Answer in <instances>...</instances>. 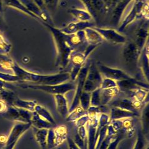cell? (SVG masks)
<instances>
[{
  "instance_id": "b9f144b4",
  "label": "cell",
  "mask_w": 149,
  "mask_h": 149,
  "mask_svg": "<svg viewBox=\"0 0 149 149\" xmlns=\"http://www.w3.org/2000/svg\"><path fill=\"white\" fill-rule=\"evenodd\" d=\"M86 138L83 140L77 134L75 137H74V140H73L74 142H75L77 145L80 148V149H84L85 148V141Z\"/></svg>"
},
{
  "instance_id": "603a6c76",
  "label": "cell",
  "mask_w": 149,
  "mask_h": 149,
  "mask_svg": "<svg viewBox=\"0 0 149 149\" xmlns=\"http://www.w3.org/2000/svg\"><path fill=\"white\" fill-rule=\"evenodd\" d=\"M3 1L4 4H6V6L17 9L18 10H20L21 11L26 14L27 15H29L32 17L36 19L37 20L40 21L41 22H43V21L41 20V19H40L39 17H37L36 15H35L34 14L28 10V9L23 5L21 3V1H19V0H3Z\"/></svg>"
},
{
  "instance_id": "4fadbf2b",
  "label": "cell",
  "mask_w": 149,
  "mask_h": 149,
  "mask_svg": "<svg viewBox=\"0 0 149 149\" xmlns=\"http://www.w3.org/2000/svg\"><path fill=\"white\" fill-rule=\"evenodd\" d=\"M97 116L95 117L90 119L89 122L87 123L88 130H87V146L88 149H95L96 140V129L98 123Z\"/></svg>"
},
{
  "instance_id": "2e32d148",
  "label": "cell",
  "mask_w": 149,
  "mask_h": 149,
  "mask_svg": "<svg viewBox=\"0 0 149 149\" xmlns=\"http://www.w3.org/2000/svg\"><path fill=\"white\" fill-rule=\"evenodd\" d=\"M110 120H123L126 118H134L140 116L139 114L134 113L127 110L120 109L115 106H112L110 109Z\"/></svg>"
},
{
  "instance_id": "4dcf8cb0",
  "label": "cell",
  "mask_w": 149,
  "mask_h": 149,
  "mask_svg": "<svg viewBox=\"0 0 149 149\" xmlns=\"http://www.w3.org/2000/svg\"><path fill=\"white\" fill-rule=\"evenodd\" d=\"M86 114L87 111L84 110L79 105L69 113L65 120L68 121V122H73V121H76L78 119H80V118Z\"/></svg>"
},
{
  "instance_id": "836d02e7",
  "label": "cell",
  "mask_w": 149,
  "mask_h": 149,
  "mask_svg": "<svg viewBox=\"0 0 149 149\" xmlns=\"http://www.w3.org/2000/svg\"><path fill=\"white\" fill-rule=\"evenodd\" d=\"M91 102V93L83 91L81 93L80 97V105L81 108L87 111L88 109L90 106Z\"/></svg>"
},
{
  "instance_id": "74e56055",
  "label": "cell",
  "mask_w": 149,
  "mask_h": 149,
  "mask_svg": "<svg viewBox=\"0 0 149 149\" xmlns=\"http://www.w3.org/2000/svg\"><path fill=\"white\" fill-rule=\"evenodd\" d=\"M117 83L116 81L111 80L109 78H104L101 83V85L100 88L101 89H107V88H111L117 87Z\"/></svg>"
},
{
  "instance_id": "f6af8a7d",
  "label": "cell",
  "mask_w": 149,
  "mask_h": 149,
  "mask_svg": "<svg viewBox=\"0 0 149 149\" xmlns=\"http://www.w3.org/2000/svg\"><path fill=\"white\" fill-rule=\"evenodd\" d=\"M8 106L6 104L5 102L0 99V114H2L5 112L8 108Z\"/></svg>"
},
{
  "instance_id": "d6986e66",
  "label": "cell",
  "mask_w": 149,
  "mask_h": 149,
  "mask_svg": "<svg viewBox=\"0 0 149 149\" xmlns=\"http://www.w3.org/2000/svg\"><path fill=\"white\" fill-rule=\"evenodd\" d=\"M88 44L98 46L104 40L101 36L93 27H89L84 30Z\"/></svg>"
},
{
  "instance_id": "8d00e7d4",
  "label": "cell",
  "mask_w": 149,
  "mask_h": 149,
  "mask_svg": "<svg viewBox=\"0 0 149 149\" xmlns=\"http://www.w3.org/2000/svg\"><path fill=\"white\" fill-rule=\"evenodd\" d=\"M11 45L8 44L0 34V54L7 55L10 52Z\"/></svg>"
},
{
  "instance_id": "d6a6232c",
  "label": "cell",
  "mask_w": 149,
  "mask_h": 149,
  "mask_svg": "<svg viewBox=\"0 0 149 149\" xmlns=\"http://www.w3.org/2000/svg\"><path fill=\"white\" fill-rule=\"evenodd\" d=\"M15 63V62L7 56V55L0 54V67L1 68L12 72V68Z\"/></svg>"
},
{
  "instance_id": "ee69618b",
  "label": "cell",
  "mask_w": 149,
  "mask_h": 149,
  "mask_svg": "<svg viewBox=\"0 0 149 149\" xmlns=\"http://www.w3.org/2000/svg\"><path fill=\"white\" fill-rule=\"evenodd\" d=\"M66 141H67V144H68V149H80V148L75 143V142H74L73 140L70 137L68 136V137L66 140Z\"/></svg>"
},
{
  "instance_id": "4316f807",
  "label": "cell",
  "mask_w": 149,
  "mask_h": 149,
  "mask_svg": "<svg viewBox=\"0 0 149 149\" xmlns=\"http://www.w3.org/2000/svg\"><path fill=\"white\" fill-rule=\"evenodd\" d=\"M17 98V96L12 90L4 89L0 91V99L6 102L8 106H13L14 102Z\"/></svg>"
},
{
  "instance_id": "ffe728a7",
  "label": "cell",
  "mask_w": 149,
  "mask_h": 149,
  "mask_svg": "<svg viewBox=\"0 0 149 149\" xmlns=\"http://www.w3.org/2000/svg\"><path fill=\"white\" fill-rule=\"evenodd\" d=\"M31 125L34 126L37 130L38 129H49L51 128H54L56 125H53L50 123L48 122L47 120L44 119L37 114L36 112H32V116L31 120Z\"/></svg>"
},
{
  "instance_id": "ac0fdd59",
  "label": "cell",
  "mask_w": 149,
  "mask_h": 149,
  "mask_svg": "<svg viewBox=\"0 0 149 149\" xmlns=\"http://www.w3.org/2000/svg\"><path fill=\"white\" fill-rule=\"evenodd\" d=\"M148 29L146 27H140L135 32L133 42L136 44L139 49L143 50L146 44V41L148 40Z\"/></svg>"
},
{
  "instance_id": "484cf974",
  "label": "cell",
  "mask_w": 149,
  "mask_h": 149,
  "mask_svg": "<svg viewBox=\"0 0 149 149\" xmlns=\"http://www.w3.org/2000/svg\"><path fill=\"white\" fill-rule=\"evenodd\" d=\"M113 106L117 107L120 109L127 110L134 113L139 114L134 105V101L131 99H121L113 102Z\"/></svg>"
},
{
  "instance_id": "f35d334b",
  "label": "cell",
  "mask_w": 149,
  "mask_h": 149,
  "mask_svg": "<svg viewBox=\"0 0 149 149\" xmlns=\"http://www.w3.org/2000/svg\"><path fill=\"white\" fill-rule=\"evenodd\" d=\"M90 120V118L88 116V114L83 116V117L80 118V119H78V120H77L75 122V124L77 127H80V126H83V125H85L86 124H87V123L89 122Z\"/></svg>"
},
{
  "instance_id": "5b68a950",
  "label": "cell",
  "mask_w": 149,
  "mask_h": 149,
  "mask_svg": "<svg viewBox=\"0 0 149 149\" xmlns=\"http://www.w3.org/2000/svg\"><path fill=\"white\" fill-rule=\"evenodd\" d=\"M102 80L103 78L102 77V74L100 72L96 65L94 63H90L84 84L83 91L90 93L94 91L97 88H100Z\"/></svg>"
},
{
  "instance_id": "8992f818",
  "label": "cell",
  "mask_w": 149,
  "mask_h": 149,
  "mask_svg": "<svg viewBox=\"0 0 149 149\" xmlns=\"http://www.w3.org/2000/svg\"><path fill=\"white\" fill-rule=\"evenodd\" d=\"M2 115L4 118L12 121L31 124L32 112L15 106H8L6 111Z\"/></svg>"
},
{
  "instance_id": "277c9868",
  "label": "cell",
  "mask_w": 149,
  "mask_h": 149,
  "mask_svg": "<svg viewBox=\"0 0 149 149\" xmlns=\"http://www.w3.org/2000/svg\"><path fill=\"white\" fill-rule=\"evenodd\" d=\"M19 88H24V89H32L40 90L45 92L49 94L54 95H65L68 92L70 91L75 88V85L72 82L67 81L63 83L58 84V85H26L22 84Z\"/></svg>"
},
{
  "instance_id": "30bf717a",
  "label": "cell",
  "mask_w": 149,
  "mask_h": 149,
  "mask_svg": "<svg viewBox=\"0 0 149 149\" xmlns=\"http://www.w3.org/2000/svg\"><path fill=\"white\" fill-rule=\"evenodd\" d=\"M90 64V63H85L83 67L81 69V70L77 78L78 79V82L76 88V93L75 94H74V96L73 97L72 104L69 108V113H70L71 111H72L74 108H77L78 106H79V104H80V97L81 96V93L83 91L84 84H85Z\"/></svg>"
},
{
  "instance_id": "9a60e30c",
  "label": "cell",
  "mask_w": 149,
  "mask_h": 149,
  "mask_svg": "<svg viewBox=\"0 0 149 149\" xmlns=\"http://www.w3.org/2000/svg\"><path fill=\"white\" fill-rule=\"evenodd\" d=\"M120 92L118 87H114L107 89H100V106H105L109 104L114 97Z\"/></svg>"
},
{
  "instance_id": "cb8c5ba5",
  "label": "cell",
  "mask_w": 149,
  "mask_h": 149,
  "mask_svg": "<svg viewBox=\"0 0 149 149\" xmlns=\"http://www.w3.org/2000/svg\"><path fill=\"white\" fill-rule=\"evenodd\" d=\"M124 137L130 138L134 136L135 126L134 118H126L122 120V127L120 130Z\"/></svg>"
},
{
  "instance_id": "ba28073f",
  "label": "cell",
  "mask_w": 149,
  "mask_h": 149,
  "mask_svg": "<svg viewBox=\"0 0 149 149\" xmlns=\"http://www.w3.org/2000/svg\"><path fill=\"white\" fill-rule=\"evenodd\" d=\"M124 45L123 55L125 63L128 65H137L142 50L132 40L126 41Z\"/></svg>"
},
{
  "instance_id": "e575fe53",
  "label": "cell",
  "mask_w": 149,
  "mask_h": 149,
  "mask_svg": "<svg viewBox=\"0 0 149 149\" xmlns=\"http://www.w3.org/2000/svg\"><path fill=\"white\" fill-rule=\"evenodd\" d=\"M58 147L56 142L55 136L53 128L48 130L47 138V149H54Z\"/></svg>"
},
{
  "instance_id": "f1b7e54d",
  "label": "cell",
  "mask_w": 149,
  "mask_h": 149,
  "mask_svg": "<svg viewBox=\"0 0 149 149\" xmlns=\"http://www.w3.org/2000/svg\"><path fill=\"white\" fill-rule=\"evenodd\" d=\"M34 112L38 114L40 117L43 118L44 119L47 120L48 122L54 125H56V122L53 118L52 115L51 114L50 112L44 106L37 104L35 107Z\"/></svg>"
},
{
  "instance_id": "ab89813d",
  "label": "cell",
  "mask_w": 149,
  "mask_h": 149,
  "mask_svg": "<svg viewBox=\"0 0 149 149\" xmlns=\"http://www.w3.org/2000/svg\"><path fill=\"white\" fill-rule=\"evenodd\" d=\"M114 136H112V135H110L108 133V134H107V136L106 137L104 141H102V142L101 143L98 149H107L108 148V147L109 146V144L111 142V140L113 139V137Z\"/></svg>"
},
{
  "instance_id": "1f68e13d",
  "label": "cell",
  "mask_w": 149,
  "mask_h": 149,
  "mask_svg": "<svg viewBox=\"0 0 149 149\" xmlns=\"http://www.w3.org/2000/svg\"><path fill=\"white\" fill-rule=\"evenodd\" d=\"M48 130L49 129H38L36 133V140L42 149H47V138Z\"/></svg>"
},
{
  "instance_id": "d590c367",
  "label": "cell",
  "mask_w": 149,
  "mask_h": 149,
  "mask_svg": "<svg viewBox=\"0 0 149 149\" xmlns=\"http://www.w3.org/2000/svg\"><path fill=\"white\" fill-rule=\"evenodd\" d=\"M147 144V139L143 136L142 132L139 130L137 141L132 149H146Z\"/></svg>"
},
{
  "instance_id": "44dd1931",
  "label": "cell",
  "mask_w": 149,
  "mask_h": 149,
  "mask_svg": "<svg viewBox=\"0 0 149 149\" xmlns=\"http://www.w3.org/2000/svg\"><path fill=\"white\" fill-rule=\"evenodd\" d=\"M139 62H141L142 71L144 74L145 78L148 80V41L147 42L145 47L140 55Z\"/></svg>"
},
{
  "instance_id": "60d3db41",
  "label": "cell",
  "mask_w": 149,
  "mask_h": 149,
  "mask_svg": "<svg viewBox=\"0 0 149 149\" xmlns=\"http://www.w3.org/2000/svg\"><path fill=\"white\" fill-rule=\"evenodd\" d=\"M77 134L80 136L82 139L85 140L87 137V130L86 129L85 125H83L77 127Z\"/></svg>"
},
{
  "instance_id": "e0dca14e",
  "label": "cell",
  "mask_w": 149,
  "mask_h": 149,
  "mask_svg": "<svg viewBox=\"0 0 149 149\" xmlns=\"http://www.w3.org/2000/svg\"><path fill=\"white\" fill-rule=\"evenodd\" d=\"M54 99L58 113L63 118L66 119L69 114V108L66 97L64 95H55Z\"/></svg>"
},
{
  "instance_id": "7402d4cb",
  "label": "cell",
  "mask_w": 149,
  "mask_h": 149,
  "mask_svg": "<svg viewBox=\"0 0 149 149\" xmlns=\"http://www.w3.org/2000/svg\"><path fill=\"white\" fill-rule=\"evenodd\" d=\"M55 136L56 142H57V147L66 141L68 135V129L66 125H60L55 126L53 128Z\"/></svg>"
},
{
  "instance_id": "6da1fadb",
  "label": "cell",
  "mask_w": 149,
  "mask_h": 149,
  "mask_svg": "<svg viewBox=\"0 0 149 149\" xmlns=\"http://www.w3.org/2000/svg\"><path fill=\"white\" fill-rule=\"evenodd\" d=\"M43 24L49 28L54 37L57 49V58H56V66L60 69L66 68L70 63V58L72 52L73 51L64 38L63 34L57 28H55L46 22Z\"/></svg>"
},
{
  "instance_id": "d4e9b609",
  "label": "cell",
  "mask_w": 149,
  "mask_h": 149,
  "mask_svg": "<svg viewBox=\"0 0 149 149\" xmlns=\"http://www.w3.org/2000/svg\"><path fill=\"white\" fill-rule=\"evenodd\" d=\"M142 122V133L148 141L149 132V106L148 102L144 106L141 115Z\"/></svg>"
},
{
  "instance_id": "bcb514c9",
  "label": "cell",
  "mask_w": 149,
  "mask_h": 149,
  "mask_svg": "<svg viewBox=\"0 0 149 149\" xmlns=\"http://www.w3.org/2000/svg\"><path fill=\"white\" fill-rule=\"evenodd\" d=\"M3 12V3H2V1L0 0V13Z\"/></svg>"
},
{
  "instance_id": "7c38bea8",
  "label": "cell",
  "mask_w": 149,
  "mask_h": 149,
  "mask_svg": "<svg viewBox=\"0 0 149 149\" xmlns=\"http://www.w3.org/2000/svg\"><path fill=\"white\" fill-rule=\"evenodd\" d=\"M117 86L119 91L124 92H128L138 88H143V89L148 90V83H143L142 81L137 80L134 78H131L128 80H124L116 81Z\"/></svg>"
},
{
  "instance_id": "3957f363",
  "label": "cell",
  "mask_w": 149,
  "mask_h": 149,
  "mask_svg": "<svg viewBox=\"0 0 149 149\" xmlns=\"http://www.w3.org/2000/svg\"><path fill=\"white\" fill-rule=\"evenodd\" d=\"M144 18L148 19V4L146 1L136 0L130 8L127 15L124 17L122 24L119 27V31H123L125 27L132 22L136 19Z\"/></svg>"
},
{
  "instance_id": "5bb4252c",
  "label": "cell",
  "mask_w": 149,
  "mask_h": 149,
  "mask_svg": "<svg viewBox=\"0 0 149 149\" xmlns=\"http://www.w3.org/2000/svg\"><path fill=\"white\" fill-rule=\"evenodd\" d=\"M93 27H95V23L92 21H79L77 22L70 23L59 30L63 34H75L78 32L84 31L87 28Z\"/></svg>"
},
{
  "instance_id": "9c48e42d",
  "label": "cell",
  "mask_w": 149,
  "mask_h": 149,
  "mask_svg": "<svg viewBox=\"0 0 149 149\" xmlns=\"http://www.w3.org/2000/svg\"><path fill=\"white\" fill-rule=\"evenodd\" d=\"M96 66L101 74L103 75L104 78L111 79L115 81L128 80L132 78L122 70L111 68L100 63H97Z\"/></svg>"
},
{
  "instance_id": "8fae6325",
  "label": "cell",
  "mask_w": 149,
  "mask_h": 149,
  "mask_svg": "<svg viewBox=\"0 0 149 149\" xmlns=\"http://www.w3.org/2000/svg\"><path fill=\"white\" fill-rule=\"evenodd\" d=\"M93 28L101 36L104 40L108 41L111 44L118 45L124 44L126 42V37L115 29H103L97 27H93Z\"/></svg>"
},
{
  "instance_id": "83f0119b",
  "label": "cell",
  "mask_w": 149,
  "mask_h": 149,
  "mask_svg": "<svg viewBox=\"0 0 149 149\" xmlns=\"http://www.w3.org/2000/svg\"><path fill=\"white\" fill-rule=\"evenodd\" d=\"M37 104V102L36 101L23 100L17 97L15 100V101L14 102L13 106L29 111L31 112H34L35 109V107Z\"/></svg>"
},
{
  "instance_id": "f546056e",
  "label": "cell",
  "mask_w": 149,
  "mask_h": 149,
  "mask_svg": "<svg viewBox=\"0 0 149 149\" xmlns=\"http://www.w3.org/2000/svg\"><path fill=\"white\" fill-rule=\"evenodd\" d=\"M70 13L72 14L79 21H91V19H93L91 15L86 10L73 9H70Z\"/></svg>"
},
{
  "instance_id": "7a4b0ae2",
  "label": "cell",
  "mask_w": 149,
  "mask_h": 149,
  "mask_svg": "<svg viewBox=\"0 0 149 149\" xmlns=\"http://www.w3.org/2000/svg\"><path fill=\"white\" fill-rule=\"evenodd\" d=\"M97 46L88 45L79 49L74 50L71 54L70 63L72 65L71 72H69L70 80L74 81L77 79L81 69L86 63V60L89 55Z\"/></svg>"
},
{
  "instance_id": "52a82bcc",
  "label": "cell",
  "mask_w": 149,
  "mask_h": 149,
  "mask_svg": "<svg viewBox=\"0 0 149 149\" xmlns=\"http://www.w3.org/2000/svg\"><path fill=\"white\" fill-rule=\"evenodd\" d=\"M32 126L29 123H18L13 127L2 149H14L21 137Z\"/></svg>"
},
{
  "instance_id": "7dc6e473",
  "label": "cell",
  "mask_w": 149,
  "mask_h": 149,
  "mask_svg": "<svg viewBox=\"0 0 149 149\" xmlns=\"http://www.w3.org/2000/svg\"><path fill=\"white\" fill-rule=\"evenodd\" d=\"M57 149H61V148H58Z\"/></svg>"
},
{
  "instance_id": "7bdbcfd3",
  "label": "cell",
  "mask_w": 149,
  "mask_h": 149,
  "mask_svg": "<svg viewBox=\"0 0 149 149\" xmlns=\"http://www.w3.org/2000/svg\"><path fill=\"white\" fill-rule=\"evenodd\" d=\"M15 88V86L11 83L6 82L0 79V91H2L4 89H9V90H13Z\"/></svg>"
}]
</instances>
